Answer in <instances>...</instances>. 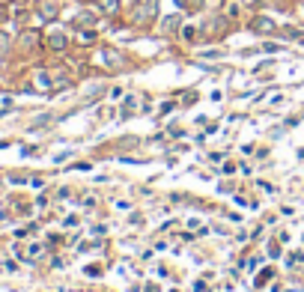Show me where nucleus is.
Returning <instances> with one entry per match:
<instances>
[{"mask_svg": "<svg viewBox=\"0 0 304 292\" xmlns=\"http://www.w3.org/2000/svg\"><path fill=\"white\" fill-rule=\"evenodd\" d=\"M275 30H278V27H275V21H272V18H266V15L254 21V33H275Z\"/></svg>", "mask_w": 304, "mask_h": 292, "instance_id": "1", "label": "nucleus"}, {"mask_svg": "<svg viewBox=\"0 0 304 292\" xmlns=\"http://www.w3.org/2000/svg\"><path fill=\"white\" fill-rule=\"evenodd\" d=\"M48 42H51V48H54V51H63V48H66V36H63V33H54Z\"/></svg>", "mask_w": 304, "mask_h": 292, "instance_id": "2", "label": "nucleus"}, {"mask_svg": "<svg viewBox=\"0 0 304 292\" xmlns=\"http://www.w3.org/2000/svg\"><path fill=\"white\" fill-rule=\"evenodd\" d=\"M99 9L101 12H116L119 9V0H99Z\"/></svg>", "mask_w": 304, "mask_h": 292, "instance_id": "3", "label": "nucleus"}, {"mask_svg": "<svg viewBox=\"0 0 304 292\" xmlns=\"http://www.w3.org/2000/svg\"><path fill=\"white\" fill-rule=\"evenodd\" d=\"M176 24H179V15H167L164 18V30H176Z\"/></svg>", "mask_w": 304, "mask_h": 292, "instance_id": "4", "label": "nucleus"}, {"mask_svg": "<svg viewBox=\"0 0 304 292\" xmlns=\"http://www.w3.org/2000/svg\"><path fill=\"white\" fill-rule=\"evenodd\" d=\"M42 15L54 18V15H57V6H54V3H45V6H42Z\"/></svg>", "mask_w": 304, "mask_h": 292, "instance_id": "5", "label": "nucleus"}, {"mask_svg": "<svg viewBox=\"0 0 304 292\" xmlns=\"http://www.w3.org/2000/svg\"><path fill=\"white\" fill-rule=\"evenodd\" d=\"M6 45H9V39H6V36L0 33V51H6Z\"/></svg>", "mask_w": 304, "mask_h": 292, "instance_id": "6", "label": "nucleus"}, {"mask_svg": "<svg viewBox=\"0 0 304 292\" xmlns=\"http://www.w3.org/2000/svg\"><path fill=\"white\" fill-rule=\"evenodd\" d=\"M0 69H3V60H0Z\"/></svg>", "mask_w": 304, "mask_h": 292, "instance_id": "7", "label": "nucleus"}]
</instances>
